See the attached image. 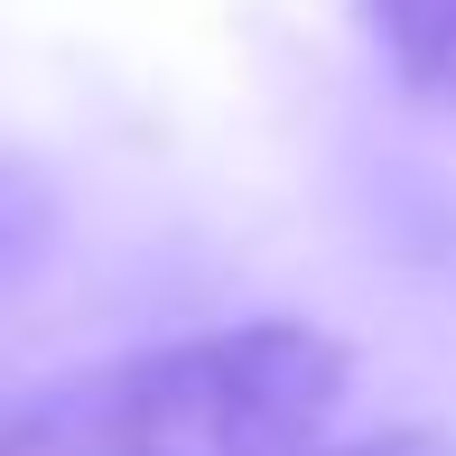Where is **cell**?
I'll list each match as a JSON object with an SVG mask.
<instances>
[{"label": "cell", "instance_id": "obj_1", "mask_svg": "<svg viewBox=\"0 0 456 456\" xmlns=\"http://www.w3.org/2000/svg\"><path fill=\"white\" fill-rule=\"evenodd\" d=\"M345 401V345L307 317H252L37 391L47 456H317Z\"/></svg>", "mask_w": 456, "mask_h": 456}, {"label": "cell", "instance_id": "obj_2", "mask_svg": "<svg viewBox=\"0 0 456 456\" xmlns=\"http://www.w3.org/2000/svg\"><path fill=\"white\" fill-rule=\"evenodd\" d=\"M363 28L410 94L456 102V0H363Z\"/></svg>", "mask_w": 456, "mask_h": 456}, {"label": "cell", "instance_id": "obj_3", "mask_svg": "<svg viewBox=\"0 0 456 456\" xmlns=\"http://www.w3.org/2000/svg\"><path fill=\"white\" fill-rule=\"evenodd\" d=\"M56 233V196L37 186L28 159H0V271L37 261V242Z\"/></svg>", "mask_w": 456, "mask_h": 456}, {"label": "cell", "instance_id": "obj_4", "mask_svg": "<svg viewBox=\"0 0 456 456\" xmlns=\"http://www.w3.org/2000/svg\"><path fill=\"white\" fill-rule=\"evenodd\" d=\"M317 456H456L438 428H382V438H354V447H317Z\"/></svg>", "mask_w": 456, "mask_h": 456}, {"label": "cell", "instance_id": "obj_5", "mask_svg": "<svg viewBox=\"0 0 456 456\" xmlns=\"http://www.w3.org/2000/svg\"><path fill=\"white\" fill-rule=\"evenodd\" d=\"M0 456H47V419H37V401H0Z\"/></svg>", "mask_w": 456, "mask_h": 456}]
</instances>
